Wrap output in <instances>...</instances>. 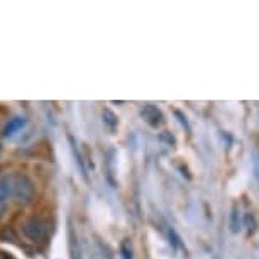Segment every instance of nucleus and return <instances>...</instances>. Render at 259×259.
I'll return each mask as SVG.
<instances>
[{
	"label": "nucleus",
	"mask_w": 259,
	"mask_h": 259,
	"mask_svg": "<svg viewBox=\"0 0 259 259\" xmlns=\"http://www.w3.org/2000/svg\"><path fill=\"white\" fill-rule=\"evenodd\" d=\"M68 248H69V258L71 259H83L80 242H78V236L75 229H73L71 222H69V227H68Z\"/></svg>",
	"instance_id": "obj_4"
},
{
	"label": "nucleus",
	"mask_w": 259,
	"mask_h": 259,
	"mask_svg": "<svg viewBox=\"0 0 259 259\" xmlns=\"http://www.w3.org/2000/svg\"><path fill=\"white\" fill-rule=\"evenodd\" d=\"M22 234L31 242H43L48 236V224L41 217H29L22 224Z\"/></svg>",
	"instance_id": "obj_2"
},
{
	"label": "nucleus",
	"mask_w": 259,
	"mask_h": 259,
	"mask_svg": "<svg viewBox=\"0 0 259 259\" xmlns=\"http://www.w3.org/2000/svg\"><path fill=\"white\" fill-rule=\"evenodd\" d=\"M102 121H104V124L109 130H115L119 126L117 115H115L110 109H104V112H102Z\"/></svg>",
	"instance_id": "obj_7"
},
{
	"label": "nucleus",
	"mask_w": 259,
	"mask_h": 259,
	"mask_svg": "<svg viewBox=\"0 0 259 259\" xmlns=\"http://www.w3.org/2000/svg\"><path fill=\"white\" fill-rule=\"evenodd\" d=\"M2 213H3V205H0V217H2Z\"/></svg>",
	"instance_id": "obj_14"
},
{
	"label": "nucleus",
	"mask_w": 259,
	"mask_h": 259,
	"mask_svg": "<svg viewBox=\"0 0 259 259\" xmlns=\"http://www.w3.org/2000/svg\"><path fill=\"white\" fill-rule=\"evenodd\" d=\"M0 154H2V144H0Z\"/></svg>",
	"instance_id": "obj_15"
},
{
	"label": "nucleus",
	"mask_w": 259,
	"mask_h": 259,
	"mask_svg": "<svg viewBox=\"0 0 259 259\" xmlns=\"http://www.w3.org/2000/svg\"><path fill=\"white\" fill-rule=\"evenodd\" d=\"M0 259H15V258L9 253H0Z\"/></svg>",
	"instance_id": "obj_13"
},
{
	"label": "nucleus",
	"mask_w": 259,
	"mask_h": 259,
	"mask_svg": "<svg viewBox=\"0 0 259 259\" xmlns=\"http://www.w3.org/2000/svg\"><path fill=\"white\" fill-rule=\"evenodd\" d=\"M36 196V185L27 175H12V198L19 205H27Z\"/></svg>",
	"instance_id": "obj_1"
},
{
	"label": "nucleus",
	"mask_w": 259,
	"mask_h": 259,
	"mask_svg": "<svg viewBox=\"0 0 259 259\" xmlns=\"http://www.w3.org/2000/svg\"><path fill=\"white\" fill-rule=\"evenodd\" d=\"M12 196V175L0 176V205Z\"/></svg>",
	"instance_id": "obj_6"
},
{
	"label": "nucleus",
	"mask_w": 259,
	"mask_h": 259,
	"mask_svg": "<svg viewBox=\"0 0 259 259\" xmlns=\"http://www.w3.org/2000/svg\"><path fill=\"white\" fill-rule=\"evenodd\" d=\"M121 253H122V258L124 259H132V248H130L129 241H124L121 244Z\"/></svg>",
	"instance_id": "obj_11"
},
{
	"label": "nucleus",
	"mask_w": 259,
	"mask_h": 259,
	"mask_svg": "<svg viewBox=\"0 0 259 259\" xmlns=\"http://www.w3.org/2000/svg\"><path fill=\"white\" fill-rule=\"evenodd\" d=\"M26 124H27V119L24 117V115H15V117L9 119V122H7L5 127H3V130H2V135L7 139L14 137L15 134L20 132V130L26 127Z\"/></svg>",
	"instance_id": "obj_3"
},
{
	"label": "nucleus",
	"mask_w": 259,
	"mask_h": 259,
	"mask_svg": "<svg viewBox=\"0 0 259 259\" xmlns=\"http://www.w3.org/2000/svg\"><path fill=\"white\" fill-rule=\"evenodd\" d=\"M239 225H241L239 210L234 208L232 213H230V230H232V232H237V230H239Z\"/></svg>",
	"instance_id": "obj_9"
},
{
	"label": "nucleus",
	"mask_w": 259,
	"mask_h": 259,
	"mask_svg": "<svg viewBox=\"0 0 259 259\" xmlns=\"http://www.w3.org/2000/svg\"><path fill=\"white\" fill-rule=\"evenodd\" d=\"M141 115H142L144 121H146L149 126H158L159 119H161V112H159V110L156 109L154 105H146L141 110Z\"/></svg>",
	"instance_id": "obj_5"
},
{
	"label": "nucleus",
	"mask_w": 259,
	"mask_h": 259,
	"mask_svg": "<svg viewBox=\"0 0 259 259\" xmlns=\"http://www.w3.org/2000/svg\"><path fill=\"white\" fill-rule=\"evenodd\" d=\"M254 176H256V180L259 183V158L254 159Z\"/></svg>",
	"instance_id": "obj_12"
},
{
	"label": "nucleus",
	"mask_w": 259,
	"mask_h": 259,
	"mask_svg": "<svg viewBox=\"0 0 259 259\" xmlns=\"http://www.w3.org/2000/svg\"><path fill=\"white\" fill-rule=\"evenodd\" d=\"M69 141H71L73 156H75V158H76V163H78V166H80V171L85 175V164H83V159H81V154H80V151H78V147H76V144H75V141H73L71 135H69Z\"/></svg>",
	"instance_id": "obj_8"
},
{
	"label": "nucleus",
	"mask_w": 259,
	"mask_h": 259,
	"mask_svg": "<svg viewBox=\"0 0 259 259\" xmlns=\"http://www.w3.org/2000/svg\"><path fill=\"white\" fill-rule=\"evenodd\" d=\"M0 241L2 242H14L15 241V236H14V232H12L10 227L0 229Z\"/></svg>",
	"instance_id": "obj_10"
}]
</instances>
